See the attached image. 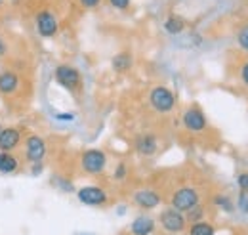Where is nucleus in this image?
<instances>
[{"mask_svg": "<svg viewBox=\"0 0 248 235\" xmlns=\"http://www.w3.org/2000/svg\"><path fill=\"white\" fill-rule=\"evenodd\" d=\"M149 105L160 115H168L176 109V94L164 84H156L149 90Z\"/></svg>", "mask_w": 248, "mask_h": 235, "instance_id": "nucleus-1", "label": "nucleus"}, {"mask_svg": "<svg viewBox=\"0 0 248 235\" xmlns=\"http://www.w3.org/2000/svg\"><path fill=\"white\" fill-rule=\"evenodd\" d=\"M54 81L65 88L67 92H73L77 94L78 90L82 88V75L77 67L69 65V63H60L56 69H54Z\"/></svg>", "mask_w": 248, "mask_h": 235, "instance_id": "nucleus-2", "label": "nucleus"}, {"mask_svg": "<svg viewBox=\"0 0 248 235\" xmlns=\"http://www.w3.org/2000/svg\"><path fill=\"white\" fill-rule=\"evenodd\" d=\"M80 168L88 176H99L107 168V155L103 149H86L80 155Z\"/></svg>", "mask_w": 248, "mask_h": 235, "instance_id": "nucleus-3", "label": "nucleus"}, {"mask_svg": "<svg viewBox=\"0 0 248 235\" xmlns=\"http://www.w3.org/2000/svg\"><path fill=\"white\" fill-rule=\"evenodd\" d=\"M34 29L42 38H56L60 33V19L52 10H38L34 14Z\"/></svg>", "mask_w": 248, "mask_h": 235, "instance_id": "nucleus-4", "label": "nucleus"}, {"mask_svg": "<svg viewBox=\"0 0 248 235\" xmlns=\"http://www.w3.org/2000/svg\"><path fill=\"white\" fill-rule=\"evenodd\" d=\"M158 224L160 228L166 232V234H172V235H178V234H184L187 228V220H186V214L176 210V208H164L160 210L158 214Z\"/></svg>", "mask_w": 248, "mask_h": 235, "instance_id": "nucleus-5", "label": "nucleus"}, {"mask_svg": "<svg viewBox=\"0 0 248 235\" xmlns=\"http://www.w3.org/2000/svg\"><path fill=\"white\" fill-rule=\"evenodd\" d=\"M23 153L27 163H42L48 155L46 140L40 134H29L23 142Z\"/></svg>", "mask_w": 248, "mask_h": 235, "instance_id": "nucleus-6", "label": "nucleus"}, {"mask_svg": "<svg viewBox=\"0 0 248 235\" xmlns=\"http://www.w3.org/2000/svg\"><path fill=\"white\" fill-rule=\"evenodd\" d=\"M199 203H201L199 191L195 187H189V185L176 189L172 193V197H170V206L176 208V210H180V212H187L189 208H193V206L199 205Z\"/></svg>", "mask_w": 248, "mask_h": 235, "instance_id": "nucleus-7", "label": "nucleus"}, {"mask_svg": "<svg viewBox=\"0 0 248 235\" xmlns=\"http://www.w3.org/2000/svg\"><path fill=\"white\" fill-rule=\"evenodd\" d=\"M182 124L187 132H193V134H199L202 130H206L208 126V118L204 115V111L199 107V105H191L187 107L182 115Z\"/></svg>", "mask_w": 248, "mask_h": 235, "instance_id": "nucleus-8", "label": "nucleus"}, {"mask_svg": "<svg viewBox=\"0 0 248 235\" xmlns=\"http://www.w3.org/2000/svg\"><path fill=\"white\" fill-rule=\"evenodd\" d=\"M77 199L86 206H103L109 203V193L99 185H84L77 191Z\"/></svg>", "mask_w": 248, "mask_h": 235, "instance_id": "nucleus-9", "label": "nucleus"}, {"mask_svg": "<svg viewBox=\"0 0 248 235\" xmlns=\"http://www.w3.org/2000/svg\"><path fill=\"white\" fill-rule=\"evenodd\" d=\"M132 203L138 206L140 210H153V208H156L162 203V197H160L158 191L145 187V189H138L132 195Z\"/></svg>", "mask_w": 248, "mask_h": 235, "instance_id": "nucleus-10", "label": "nucleus"}, {"mask_svg": "<svg viewBox=\"0 0 248 235\" xmlns=\"http://www.w3.org/2000/svg\"><path fill=\"white\" fill-rule=\"evenodd\" d=\"M23 142V130L17 126H4L0 130V151H14Z\"/></svg>", "mask_w": 248, "mask_h": 235, "instance_id": "nucleus-11", "label": "nucleus"}, {"mask_svg": "<svg viewBox=\"0 0 248 235\" xmlns=\"http://www.w3.org/2000/svg\"><path fill=\"white\" fill-rule=\"evenodd\" d=\"M155 230H156L155 218L149 216V214H140L130 224V234L132 235H153Z\"/></svg>", "mask_w": 248, "mask_h": 235, "instance_id": "nucleus-12", "label": "nucleus"}, {"mask_svg": "<svg viewBox=\"0 0 248 235\" xmlns=\"http://www.w3.org/2000/svg\"><path fill=\"white\" fill-rule=\"evenodd\" d=\"M19 83H21V79H19V75L16 71H12V69L0 71V94L2 96L16 94L17 88H19Z\"/></svg>", "mask_w": 248, "mask_h": 235, "instance_id": "nucleus-13", "label": "nucleus"}, {"mask_svg": "<svg viewBox=\"0 0 248 235\" xmlns=\"http://www.w3.org/2000/svg\"><path fill=\"white\" fill-rule=\"evenodd\" d=\"M158 149V140L155 134H140L136 138V151L141 157H153Z\"/></svg>", "mask_w": 248, "mask_h": 235, "instance_id": "nucleus-14", "label": "nucleus"}, {"mask_svg": "<svg viewBox=\"0 0 248 235\" xmlns=\"http://www.w3.org/2000/svg\"><path fill=\"white\" fill-rule=\"evenodd\" d=\"M19 167H21V163L12 151H0V174H4V176L16 174L19 170Z\"/></svg>", "mask_w": 248, "mask_h": 235, "instance_id": "nucleus-15", "label": "nucleus"}, {"mask_svg": "<svg viewBox=\"0 0 248 235\" xmlns=\"http://www.w3.org/2000/svg\"><path fill=\"white\" fill-rule=\"evenodd\" d=\"M132 65H134V56L130 54V52H119V54H115L113 59H111V67H113V71L115 73H128L130 69H132Z\"/></svg>", "mask_w": 248, "mask_h": 235, "instance_id": "nucleus-16", "label": "nucleus"}, {"mask_svg": "<svg viewBox=\"0 0 248 235\" xmlns=\"http://www.w3.org/2000/svg\"><path fill=\"white\" fill-rule=\"evenodd\" d=\"M164 31L168 33V34H172V36H178V34H182L187 27V21L182 17V16H178V14H170L166 19H164Z\"/></svg>", "mask_w": 248, "mask_h": 235, "instance_id": "nucleus-17", "label": "nucleus"}, {"mask_svg": "<svg viewBox=\"0 0 248 235\" xmlns=\"http://www.w3.org/2000/svg\"><path fill=\"white\" fill-rule=\"evenodd\" d=\"M189 235H216V228H214V224H210L206 220H201V222L191 224Z\"/></svg>", "mask_w": 248, "mask_h": 235, "instance_id": "nucleus-18", "label": "nucleus"}, {"mask_svg": "<svg viewBox=\"0 0 248 235\" xmlns=\"http://www.w3.org/2000/svg\"><path fill=\"white\" fill-rule=\"evenodd\" d=\"M212 203H214V206H217L219 210H223V212H227V214H231V212L235 210V205H233L231 197H229V195H223V193L214 195V197H212Z\"/></svg>", "mask_w": 248, "mask_h": 235, "instance_id": "nucleus-19", "label": "nucleus"}, {"mask_svg": "<svg viewBox=\"0 0 248 235\" xmlns=\"http://www.w3.org/2000/svg\"><path fill=\"white\" fill-rule=\"evenodd\" d=\"M204 216H206V208L201 205H195L193 208H189L186 214V220L187 224H195V222H201V220H204Z\"/></svg>", "mask_w": 248, "mask_h": 235, "instance_id": "nucleus-20", "label": "nucleus"}, {"mask_svg": "<svg viewBox=\"0 0 248 235\" xmlns=\"http://www.w3.org/2000/svg\"><path fill=\"white\" fill-rule=\"evenodd\" d=\"M52 185H54V187H58V189H60V191H63V193H71V191H75V185L71 184V180L62 178V176L52 178Z\"/></svg>", "mask_w": 248, "mask_h": 235, "instance_id": "nucleus-21", "label": "nucleus"}, {"mask_svg": "<svg viewBox=\"0 0 248 235\" xmlns=\"http://www.w3.org/2000/svg\"><path fill=\"white\" fill-rule=\"evenodd\" d=\"M237 44L243 52H248V25L237 31Z\"/></svg>", "mask_w": 248, "mask_h": 235, "instance_id": "nucleus-22", "label": "nucleus"}, {"mask_svg": "<svg viewBox=\"0 0 248 235\" xmlns=\"http://www.w3.org/2000/svg\"><path fill=\"white\" fill-rule=\"evenodd\" d=\"M237 208L243 214H248V191H245V189H241V193L237 197Z\"/></svg>", "mask_w": 248, "mask_h": 235, "instance_id": "nucleus-23", "label": "nucleus"}, {"mask_svg": "<svg viewBox=\"0 0 248 235\" xmlns=\"http://www.w3.org/2000/svg\"><path fill=\"white\" fill-rule=\"evenodd\" d=\"M107 2H109L111 8H115V10H119V12H126V10H130V6H132V0H107Z\"/></svg>", "mask_w": 248, "mask_h": 235, "instance_id": "nucleus-24", "label": "nucleus"}, {"mask_svg": "<svg viewBox=\"0 0 248 235\" xmlns=\"http://www.w3.org/2000/svg\"><path fill=\"white\" fill-rule=\"evenodd\" d=\"M126 176H128V165H126V163H119V165H117V168H115L113 178L121 182V180H124Z\"/></svg>", "mask_w": 248, "mask_h": 235, "instance_id": "nucleus-25", "label": "nucleus"}, {"mask_svg": "<svg viewBox=\"0 0 248 235\" xmlns=\"http://www.w3.org/2000/svg\"><path fill=\"white\" fill-rule=\"evenodd\" d=\"M103 0H78V4L84 8V10H95L97 6H101Z\"/></svg>", "mask_w": 248, "mask_h": 235, "instance_id": "nucleus-26", "label": "nucleus"}, {"mask_svg": "<svg viewBox=\"0 0 248 235\" xmlns=\"http://www.w3.org/2000/svg\"><path fill=\"white\" fill-rule=\"evenodd\" d=\"M239 79H241V83L248 86V59L241 65V69H239Z\"/></svg>", "mask_w": 248, "mask_h": 235, "instance_id": "nucleus-27", "label": "nucleus"}, {"mask_svg": "<svg viewBox=\"0 0 248 235\" xmlns=\"http://www.w3.org/2000/svg\"><path fill=\"white\" fill-rule=\"evenodd\" d=\"M237 185H239V189L248 191V172H243L237 176Z\"/></svg>", "mask_w": 248, "mask_h": 235, "instance_id": "nucleus-28", "label": "nucleus"}, {"mask_svg": "<svg viewBox=\"0 0 248 235\" xmlns=\"http://www.w3.org/2000/svg\"><path fill=\"white\" fill-rule=\"evenodd\" d=\"M44 172V161L42 163H31V176H40Z\"/></svg>", "mask_w": 248, "mask_h": 235, "instance_id": "nucleus-29", "label": "nucleus"}, {"mask_svg": "<svg viewBox=\"0 0 248 235\" xmlns=\"http://www.w3.org/2000/svg\"><path fill=\"white\" fill-rule=\"evenodd\" d=\"M54 118L62 120V122H71V120H75V113H56Z\"/></svg>", "mask_w": 248, "mask_h": 235, "instance_id": "nucleus-30", "label": "nucleus"}, {"mask_svg": "<svg viewBox=\"0 0 248 235\" xmlns=\"http://www.w3.org/2000/svg\"><path fill=\"white\" fill-rule=\"evenodd\" d=\"M8 54V44H6V40L0 36V58H4Z\"/></svg>", "mask_w": 248, "mask_h": 235, "instance_id": "nucleus-31", "label": "nucleus"}, {"mask_svg": "<svg viewBox=\"0 0 248 235\" xmlns=\"http://www.w3.org/2000/svg\"><path fill=\"white\" fill-rule=\"evenodd\" d=\"M6 4V0H0V6H4Z\"/></svg>", "mask_w": 248, "mask_h": 235, "instance_id": "nucleus-32", "label": "nucleus"}, {"mask_svg": "<svg viewBox=\"0 0 248 235\" xmlns=\"http://www.w3.org/2000/svg\"><path fill=\"white\" fill-rule=\"evenodd\" d=\"M77 235H93V234H77Z\"/></svg>", "mask_w": 248, "mask_h": 235, "instance_id": "nucleus-33", "label": "nucleus"}, {"mask_svg": "<svg viewBox=\"0 0 248 235\" xmlns=\"http://www.w3.org/2000/svg\"><path fill=\"white\" fill-rule=\"evenodd\" d=\"M2 128H4V126H2V122H0V130H2Z\"/></svg>", "mask_w": 248, "mask_h": 235, "instance_id": "nucleus-34", "label": "nucleus"}]
</instances>
